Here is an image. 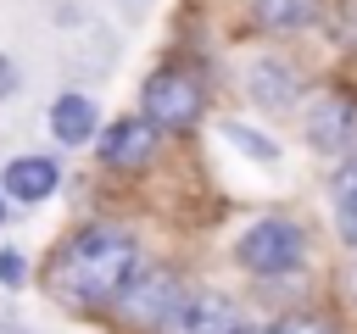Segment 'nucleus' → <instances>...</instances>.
Segmentation results:
<instances>
[{"instance_id":"f257e3e1","label":"nucleus","mask_w":357,"mask_h":334,"mask_svg":"<svg viewBox=\"0 0 357 334\" xmlns=\"http://www.w3.org/2000/svg\"><path fill=\"white\" fill-rule=\"evenodd\" d=\"M134 278V239L123 228H84L56 256V289L73 301H117Z\"/></svg>"},{"instance_id":"f03ea898","label":"nucleus","mask_w":357,"mask_h":334,"mask_svg":"<svg viewBox=\"0 0 357 334\" xmlns=\"http://www.w3.org/2000/svg\"><path fill=\"white\" fill-rule=\"evenodd\" d=\"M240 262L251 273H284L301 262V228L284 223V217H262L240 234Z\"/></svg>"},{"instance_id":"7ed1b4c3","label":"nucleus","mask_w":357,"mask_h":334,"mask_svg":"<svg viewBox=\"0 0 357 334\" xmlns=\"http://www.w3.org/2000/svg\"><path fill=\"white\" fill-rule=\"evenodd\" d=\"M195 111H201V84L190 72H173L167 67V72H156L145 84V117L156 128H190Z\"/></svg>"},{"instance_id":"20e7f679","label":"nucleus","mask_w":357,"mask_h":334,"mask_svg":"<svg viewBox=\"0 0 357 334\" xmlns=\"http://www.w3.org/2000/svg\"><path fill=\"white\" fill-rule=\"evenodd\" d=\"M117 306H123V317L128 323H139V328H151V323H167L173 312H178V284H173V273H139V278H128L123 284V295H117Z\"/></svg>"},{"instance_id":"39448f33","label":"nucleus","mask_w":357,"mask_h":334,"mask_svg":"<svg viewBox=\"0 0 357 334\" xmlns=\"http://www.w3.org/2000/svg\"><path fill=\"white\" fill-rule=\"evenodd\" d=\"M151 150H156V122L151 117H123L100 134V161L106 167H139V161H151Z\"/></svg>"},{"instance_id":"423d86ee","label":"nucleus","mask_w":357,"mask_h":334,"mask_svg":"<svg viewBox=\"0 0 357 334\" xmlns=\"http://www.w3.org/2000/svg\"><path fill=\"white\" fill-rule=\"evenodd\" d=\"M162 334H245V323H240V312H234L223 295H201V301L178 306V312L162 323Z\"/></svg>"},{"instance_id":"0eeeda50","label":"nucleus","mask_w":357,"mask_h":334,"mask_svg":"<svg viewBox=\"0 0 357 334\" xmlns=\"http://www.w3.org/2000/svg\"><path fill=\"white\" fill-rule=\"evenodd\" d=\"M351 128H357V111H351V100H335V95L312 100V111H307V134H312V145H318V150H335V145H346V139H351Z\"/></svg>"},{"instance_id":"6e6552de","label":"nucleus","mask_w":357,"mask_h":334,"mask_svg":"<svg viewBox=\"0 0 357 334\" xmlns=\"http://www.w3.org/2000/svg\"><path fill=\"white\" fill-rule=\"evenodd\" d=\"M6 189H11L17 200H45V195L56 189V161H45V156H17V161L6 167Z\"/></svg>"},{"instance_id":"1a4fd4ad","label":"nucleus","mask_w":357,"mask_h":334,"mask_svg":"<svg viewBox=\"0 0 357 334\" xmlns=\"http://www.w3.org/2000/svg\"><path fill=\"white\" fill-rule=\"evenodd\" d=\"M50 134H56L61 145H84V139L95 134V106H89L84 95H61V100L50 106Z\"/></svg>"},{"instance_id":"9d476101","label":"nucleus","mask_w":357,"mask_h":334,"mask_svg":"<svg viewBox=\"0 0 357 334\" xmlns=\"http://www.w3.org/2000/svg\"><path fill=\"white\" fill-rule=\"evenodd\" d=\"M324 11V0H257V22L273 28V33H296V28H312Z\"/></svg>"},{"instance_id":"9b49d317","label":"nucleus","mask_w":357,"mask_h":334,"mask_svg":"<svg viewBox=\"0 0 357 334\" xmlns=\"http://www.w3.org/2000/svg\"><path fill=\"white\" fill-rule=\"evenodd\" d=\"M335 223H340V239L357 245V161L335 173Z\"/></svg>"},{"instance_id":"f8f14e48","label":"nucleus","mask_w":357,"mask_h":334,"mask_svg":"<svg viewBox=\"0 0 357 334\" xmlns=\"http://www.w3.org/2000/svg\"><path fill=\"white\" fill-rule=\"evenodd\" d=\"M251 89H257L262 106H284V100L296 95V72H284L279 61H262V67L251 72Z\"/></svg>"},{"instance_id":"ddd939ff","label":"nucleus","mask_w":357,"mask_h":334,"mask_svg":"<svg viewBox=\"0 0 357 334\" xmlns=\"http://www.w3.org/2000/svg\"><path fill=\"white\" fill-rule=\"evenodd\" d=\"M223 134H229V139H240V145H245V150H251V156H262V161H273V145H268V139H262V134H251V128H240V122H229V128H223Z\"/></svg>"},{"instance_id":"4468645a","label":"nucleus","mask_w":357,"mask_h":334,"mask_svg":"<svg viewBox=\"0 0 357 334\" xmlns=\"http://www.w3.org/2000/svg\"><path fill=\"white\" fill-rule=\"evenodd\" d=\"M22 278H28V262H22L17 250H0V284H6V289H17Z\"/></svg>"},{"instance_id":"2eb2a0df","label":"nucleus","mask_w":357,"mask_h":334,"mask_svg":"<svg viewBox=\"0 0 357 334\" xmlns=\"http://www.w3.org/2000/svg\"><path fill=\"white\" fill-rule=\"evenodd\" d=\"M268 334H335V328L318 323V317H284V323H273Z\"/></svg>"},{"instance_id":"dca6fc26","label":"nucleus","mask_w":357,"mask_h":334,"mask_svg":"<svg viewBox=\"0 0 357 334\" xmlns=\"http://www.w3.org/2000/svg\"><path fill=\"white\" fill-rule=\"evenodd\" d=\"M11 89H17V72H11V61H6V56H0V100H6V95H11Z\"/></svg>"}]
</instances>
